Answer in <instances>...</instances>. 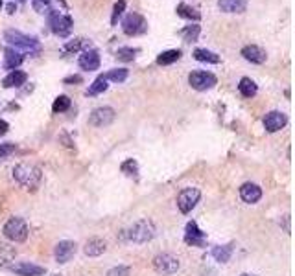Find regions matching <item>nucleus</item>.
<instances>
[{
	"label": "nucleus",
	"mask_w": 295,
	"mask_h": 276,
	"mask_svg": "<svg viewBox=\"0 0 295 276\" xmlns=\"http://www.w3.org/2000/svg\"><path fill=\"white\" fill-rule=\"evenodd\" d=\"M138 54L137 48H129V46H124V48H118L117 50V59L118 61H125V63H129L135 59V55Z\"/></svg>",
	"instance_id": "nucleus-30"
},
{
	"label": "nucleus",
	"mask_w": 295,
	"mask_h": 276,
	"mask_svg": "<svg viewBox=\"0 0 295 276\" xmlns=\"http://www.w3.org/2000/svg\"><path fill=\"white\" fill-rule=\"evenodd\" d=\"M52 276H61V275H52Z\"/></svg>",
	"instance_id": "nucleus-41"
},
{
	"label": "nucleus",
	"mask_w": 295,
	"mask_h": 276,
	"mask_svg": "<svg viewBox=\"0 0 295 276\" xmlns=\"http://www.w3.org/2000/svg\"><path fill=\"white\" fill-rule=\"evenodd\" d=\"M26 79H28L26 72H22V70H11L6 77H4L2 85H4L6 89H15V87H20V85L26 83Z\"/></svg>",
	"instance_id": "nucleus-20"
},
{
	"label": "nucleus",
	"mask_w": 295,
	"mask_h": 276,
	"mask_svg": "<svg viewBox=\"0 0 295 276\" xmlns=\"http://www.w3.org/2000/svg\"><path fill=\"white\" fill-rule=\"evenodd\" d=\"M205 238H207V234L203 230H199V226H197L196 221H190L186 228H184V241L192 247H205Z\"/></svg>",
	"instance_id": "nucleus-12"
},
{
	"label": "nucleus",
	"mask_w": 295,
	"mask_h": 276,
	"mask_svg": "<svg viewBox=\"0 0 295 276\" xmlns=\"http://www.w3.org/2000/svg\"><path fill=\"white\" fill-rule=\"evenodd\" d=\"M28 234H30V228H28L26 221L22 218L7 219V223L4 225V236H6L9 241L22 243V241L28 239Z\"/></svg>",
	"instance_id": "nucleus-4"
},
{
	"label": "nucleus",
	"mask_w": 295,
	"mask_h": 276,
	"mask_svg": "<svg viewBox=\"0 0 295 276\" xmlns=\"http://www.w3.org/2000/svg\"><path fill=\"white\" fill-rule=\"evenodd\" d=\"M76 251H78V245L74 243V241L65 239V241H59V243L56 245L54 258H56L58 264H66V262H70V260L74 258Z\"/></svg>",
	"instance_id": "nucleus-11"
},
{
	"label": "nucleus",
	"mask_w": 295,
	"mask_h": 276,
	"mask_svg": "<svg viewBox=\"0 0 295 276\" xmlns=\"http://www.w3.org/2000/svg\"><path fill=\"white\" fill-rule=\"evenodd\" d=\"M120 169H122V173H125L127 177H137L138 175V164L133 161V159H127V161L122 162Z\"/></svg>",
	"instance_id": "nucleus-32"
},
{
	"label": "nucleus",
	"mask_w": 295,
	"mask_h": 276,
	"mask_svg": "<svg viewBox=\"0 0 295 276\" xmlns=\"http://www.w3.org/2000/svg\"><path fill=\"white\" fill-rule=\"evenodd\" d=\"M13 179L20 186L35 190L41 182V169L37 166H32V164H19L13 169Z\"/></svg>",
	"instance_id": "nucleus-2"
},
{
	"label": "nucleus",
	"mask_w": 295,
	"mask_h": 276,
	"mask_svg": "<svg viewBox=\"0 0 295 276\" xmlns=\"http://www.w3.org/2000/svg\"><path fill=\"white\" fill-rule=\"evenodd\" d=\"M129 76V70L127 68H113L105 74V79L107 81H113V83H124L125 79Z\"/></svg>",
	"instance_id": "nucleus-27"
},
{
	"label": "nucleus",
	"mask_w": 295,
	"mask_h": 276,
	"mask_svg": "<svg viewBox=\"0 0 295 276\" xmlns=\"http://www.w3.org/2000/svg\"><path fill=\"white\" fill-rule=\"evenodd\" d=\"M238 90H240L242 96L253 98L256 92H258V87H256V83L251 77H242V79H240V85H238Z\"/></svg>",
	"instance_id": "nucleus-23"
},
{
	"label": "nucleus",
	"mask_w": 295,
	"mask_h": 276,
	"mask_svg": "<svg viewBox=\"0 0 295 276\" xmlns=\"http://www.w3.org/2000/svg\"><path fill=\"white\" fill-rule=\"evenodd\" d=\"M194 57H196L197 61H201V63H212V64L220 63V55L210 50H205V48H197V50L194 52Z\"/></svg>",
	"instance_id": "nucleus-24"
},
{
	"label": "nucleus",
	"mask_w": 295,
	"mask_h": 276,
	"mask_svg": "<svg viewBox=\"0 0 295 276\" xmlns=\"http://www.w3.org/2000/svg\"><path fill=\"white\" fill-rule=\"evenodd\" d=\"M242 55L245 61H249L253 64H262L266 61V52L260 48V46L249 45L242 48Z\"/></svg>",
	"instance_id": "nucleus-17"
},
{
	"label": "nucleus",
	"mask_w": 295,
	"mask_h": 276,
	"mask_svg": "<svg viewBox=\"0 0 295 276\" xmlns=\"http://www.w3.org/2000/svg\"><path fill=\"white\" fill-rule=\"evenodd\" d=\"M177 15L181 17V19H186V20H199L201 19V13L194 9L192 6H186V4H179L177 6Z\"/></svg>",
	"instance_id": "nucleus-25"
},
{
	"label": "nucleus",
	"mask_w": 295,
	"mask_h": 276,
	"mask_svg": "<svg viewBox=\"0 0 295 276\" xmlns=\"http://www.w3.org/2000/svg\"><path fill=\"white\" fill-rule=\"evenodd\" d=\"M33 9L37 13H50V0H32Z\"/></svg>",
	"instance_id": "nucleus-35"
},
{
	"label": "nucleus",
	"mask_w": 295,
	"mask_h": 276,
	"mask_svg": "<svg viewBox=\"0 0 295 276\" xmlns=\"http://www.w3.org/2000/svg\"><path fill=\"white\" fill-rule=\"evenodd\" d=\"M48 24H50V30L59 37H66L72 30V19L68 15L56 11V9L48 13Z\"/></svg>",
	"instance_id": "nucleus-6"
},
{
	"label": "nucleus",
	"mask_w": 295,
	"mask_h": 276,
	"mask_svg": "<svg viewBox=\"0 0 295 276\" xmlns=\"http://www.w3.org/2000/svg\"><path fill=\"white\" fill-rule=\"evenodd\" d=\"M0 6H2V0H0Z\"/></svg>",
	"instance_id": "nucleus-42"
},
{
	"label": "nucleus",
	"mask_w": 295,
	"mask_h": 276,
	"mask_svg": "<svg viewBox=\"0 0 295 276\" xmlns=\"http://www.w3.org/2000/svg\"><path fill=\"white\" fill-rule=\"evenodd\" d=\"M7 129H9V123H7L6 120H2V118H0V136L6 135Z\"/></svg>",
	"instance_id": "nucleus-39"
},
{
	"label": "nucleus",
	"mask_w": 295,
	"mask_h": 276,
	"mask_svg": "<svg viewBox=\"0 0 295 276\" xmlns=\"http://www.w3.org/2000/svg\"><path fill=\"white\" fill-rule=\"evenodd\" d=\"M105 249H107V245H105V241L104 239H100V238H92V239H89L87 241V245H85V254L87 256H100V254H104L105 252Z\"/></svg>",
	"instance_id": "nucleus-21"
},
{
	"label": "nucleus",
	"mask_w": 295,
	"mask_h": 276,
	"mask_svg": "<svg viewBox=\"0 0 295 276\" xmlns=\"http://www.w3.org/2000/svg\"><path fill=\"white\" fill-rule=\"evenodd\" d=\"M233 251H235V245L229 243V245H220V247H214L212 249V258L220 262V264H225V262H229L231 256H233Z\"/></svg>",
	"instance_id": "nucleus-22"
},
{
	"label": "nucleus",
	"mask_w": 295,
	"mask_h": 276,
	"mask_svg": "<svg viewBox=\"0 0 295 276\" xmlns=\"http://www.w3.org/2000/svg\"><path fill=\"white\" fill-rule=\"evenodd\" d=\"M181 59V50H166L157 57L159 64H172Z\"/></svg>",
	"instance_id": "nucleus-28"
},
{
	"label": "nucleus",
	"mask_w": 295,
	"mask_h": 276,
	"mask_svg": "<svg viewBox=\"0 0 295 276\" xmlns=\"http://www.w3.org/2000/svg\"><path fill=\"white\" fill-rule=\"evenodd\" d=\"M83 81V77L81 76H70V77H65V81L63 83L68 85V83H81Z\"/></svg>",
	"instance_id": "nucleus-38"
},
{
	"label": "nucleus",
	"mask_w": 295,
	"mask_h": 276,
	"mask_svg": "<svg viewBox=\"0 0 295 276\" xmlns=\"http://www.w3.org/2000/svg\"><path fill=\"white\" fill-rule=\"evenodd\" d=\"M17 276H43L46 273L45 267H39L35 264H30V262H22V264H17L11 267Z\"/></svg>",
	"instance_id": "nucleus-16"
},
{
	"label": "nucleus",
	"mask_w": 295,
	"mask_h": 276,
	"mask_svg": "<svg viewBox=\"0 0 295 276\" xmlns=\"http://www.w3.org/2000/svg\"><path fill=\"white\" fill-rule=\"evenodd\" d=\"M242 276H249V275H242Z\"/></svg>",
	"instance_id": "nucleus-43"
},
{
	"label": "nucleus",
	"mask_w": 295,
	"mask_h": 276,
	"mask_svg": "<svg viewBox=\"0 0 295 276\" xmlns=\"http://www.w3.org/2000/svg\"><path fill=\"white\" fill-rule=\"evenodd\" d=\"M70 109V98L68 96H58L54 100L52 110L54 112H65V110Z\"/></svg>",
	"instance_id": "nucleus-31"
},
{
	"label": "nucleus",
	"mask_w": 295,
	"mask_h": 276,
	"mask_svg": "<svg viewBox=\"0 0 295 276\" xmlns=\"http://www.w3.org/2000/svg\"><path fill=\"white\" fill-rule=\"evenodd\" d=\"M131 275V269L127 265H118V267H113V269L107 271V276H129Z\"/></svg>",
	"instance_id": "nucleus-36"
},
{
	"label": "nucleus",
	"mask_w": 295,
	"mask_h": 276,
	"mask_svg": "<svg viewBox=\"0 0 295 276\" xmlns=\"http://www.w3.org/2000/svg\"><path fill=\"white\" fill-rule=\"evenodd\" d=\"M218 7L225 13H242L247 7V0H218Z\"/></svg>",
	"instance_id": "nucleus-18"
},
{
	"label": "nucleus",
	"mask_w": 295,
	"mask_h": 276,
	"mask_svg": "<svg viewBox=\"0 0 295 276\" xmlns=\"http://www.w3.org/2000/svg\"><path fill=\"white\" fill-rule=\"evenodd\" d=\"M22 61H24V55L20 52H17L15 48H6V52H4V68L15 70Z\"/></svg>",
	"instance_id": "nucleus-19"
},
{
	"label": "nucleus",
	"mask_w": 295,
	"mask_h": 276,
	"mask_svg": "<svg viewBox=\"0 0 295 276\" xmlns=\"http://www.w3.org/2000/svg\"><path fill=\"white\" fill-rule=\"evenodd\" d=\"M188 83L196 90H209L218 83V79L214 74H210L207 70H196L188 76Z\"/></svg>",
	"instance_id": "nucleus-9"
},
{
	"label": "nucleus",
	"mask_w": 295,
	"mask_h": 276,
	"mask_svg": "<svg viewBox=\"0 0 295 276\" xmlns=\"http://www.w3.org/2000/svg\"><path fill=\"white\" fill-rule=\"evenodd\" d=\"M122 30H124L125 35H142V33L148 32V20L138 15V13H127L122 20Z\"/></svg>",
	"instance_id": "nucleus-5"
},
{
	"label": "nucleus",
	"mask_w": 295,
	"mask_h": 276,
	"mask_svg": "<svg viewBox=\"0 0 295 276\" xmlns=\"http://www.w3.org/2000/svg\"><path fill=\"white\" fill-rule=\"evenodd\" d=\"M89 46V41L87 39H74L72 43H66L65 45V52H78L81 48H87ZM89 50V48H87Z\"/></svg>",
	"instance_id": "nucleus-33"
},
{
	"label": "nucleus",
	"mask_w": 295,
	"mask_h": 276,
	"mask_svg": "<svg viewBox=\"0 0 295 276\" xmlns=\"http://www.w3.org/2000/svg\"><path fill=\"white\" fill-rule=\"evenodd\" d=\"M240 197L243 199V203L255 205V203H258L260 197H262V190H260V186L255 184V182H245V184H242V188H240Z\"/></svg>",
	"instance_id": "nucleus-14"
},
{
	"label": "nucleus",
	"mask_w": 295,
	"mask_h": 276,
	"mask_svg": "<svg viewBox=\"0 0 295 276\" xmlns=\"http://www.w3.org/2000/svg\"><path fill=\"white\" fill-rule=\"evenodd\" d=\"M120 238L124 241H133V243H146L155 238V225L151 219H140L129 228L122 230Z\"/></svg>",
	"instance_id": "nucleus-1"
},
{
	"label": "nucleus",
	"mask_w": 295,
	"mask_h": 276,
	"mask_svg": "<svg viewBox=\"0 0 295 276\" xmlns=\"http://www.w3.org/2000/svg\"><path fill=\"white\" fill-rule=\"evenodd\" d=\"M11 153H15V144L7 142V144H0V161L7 159Z\"/></svg>",
	"instance_id": "nucleus-37"
},
{
	"label": "nucleus",
	"mask_w": 295,
	"mask_h": 276,
	"mask_svg": "<svg viewBox=\"0 0 295 276\" xmlns=\"http://www.w3.org/2000/svg\"><path fill=\"white\" fill-rule=\"evenodd\" d=\"M4 39L7 41V45L15 46V50L30 52V54H37L41 50L39 41L35 37H28L24 33L17 32V30H7L4 33Z\"/></svg>",
	"instance_id": "nucleus-3"
},
{
	"label": "nucleus",
	"mask_w": 295,
	"mask_h": 276,
	"mask_svg": "<svg viewBox=\"0 0 295 276\" xmlns=\"http://www.w3.org/2000/svg\"><path fill=\"white\" fill-rule=\"evenodd\" d=\"M286 122H288V118H286V114L281 112V110H271V112H268V114L264 116V127H266L268 133L281 131V129L286 125Z\"/></svg>",
	"instance_id": "nucleus-13"
},
{
	"label": "nucleus",
	"mask_w": 295,
	"mask_h": 276,
	"mask_svg": "<svg viewBox=\"0 0 295 276\" xmlns=\"http://www.w3.org/2000/svg\"><path fill=\"white\" fill-rule=\"evenodd\" d=\"M79 66L83 68V70H98L100 66V54L96 50H83L81 52V55L78 59Z\"/></svg>",
	"instance_id": "nucleus-15"
},
{
	"label": "nucleus",
	"mask_w": 295,
	"mask_h": 276,
	"mask_svg": "<svg viewBox=\"0 0 295 276\" xmlns=\"http://www.w3.org/2000/svg\"><path fill=\"white\" fill-rule=\"evenodd\" d=\"M179 267H181L179 258H176L174 254L163 252V254H157L153 258V269L157 271L159 275H174L179 271Z\"/></svg>",
	"instance_id": "nucleus-7"
},
{
	"label": "nucleus",
	"mask_w": 295,
	"mask_h": 276,
	"mask_svg": "<svg viewBox=\"0 0 295 276\" xmlns=\"http://www.w3.org/2000/svg\"><path fill=\"white\" fill-rule=\"evenodd\" d=\"M124 9H125V0H118L117 4H115V7H113V17H111V24L113 26H117L118 17L124 13Z\"/></svg>",
	"instance_id": "nucleus-34"
},
{
	"label": "nucleus",
	"mask_w": 295,
	"mask_h": 276,
	"mask_svg": "<svg viewBox=\"0 0 295 276\" xmlns=\"http://www.w3.org/2000/svg\"><path fill=\"white\" fill-rule=\"evenodd\" d=\"M107 79H105V76H100L96 77L94 81H92V85L89 87V90H87V96H98V94H102V92H105L107 90Z\"/></svg>",
	"instance_id": "nucleus-26"
},
{
	"label": "nucleus",
	"mask_w": 295,
	"mask_h": 276,
	"mask_svg": "<svg viewBox=\"0 0 295 276\" xmlns=\"http://www.w3.org/2000/svg\"><path fill=\"white\" fill-rule=\"evenodd\" d=\"M115 109L111 107H98V109H94L89 116V123L94 125V127H107V125H111L113 120H115Z\"/></svg>",
	"instance_id": "nucleus-10"
},
{
	"label": "nucleus",
	"mask_w": 295,
	"mask_h": 276,
	"mask_svg": "<svg viewBox=\"0 0 295 276\" xmlns=\"http://www.w3.org/2000/svg\"><path fill=\"white\" fill-rule=\"evenodd\" d=\"M199 26L197 24H194V26H186L184 30H181V37L186 41V43H194V41H197V37H199Z\"/></svg>",
	"instance_id": "nucleus-29"
},
{
	"label": "nucleus",
	"mask_w": 295,
	"mask_h": 276,
	"mask_svg": "<svg viewBox=\"0 0 295 276\" xmlns=\"http://www.w3.org/2000/svg\"><path fill=\"white\" fill-rule=\"evenodd\" d=\"M7 13H9V15H13V13H15V4H13V2H11V4H7Z\"/></svg>",
	"instance_id": "nucleus-40"
},
{
	"label": "nucleus",
	"mask_w": 295,
	"mask_h": 276,
	"mask_svg": "<svg viewBox=\"0 0 295 276\" xmlns=\"http://www.w3.org/2000/svg\"><path fill=\"white\" fill-rule=\"evenodd\" d=\"M199 197H201V192L197 188H184V190H181L179 195H177V206H179V210L183 214L192 212L196 208L197 203H199Z\"/></svg>",
	"instance_id": "nucleus-8"
}]
</instances>
